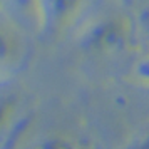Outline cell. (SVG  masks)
Masks as SVG:
<instances>
[{"instance_id": "cell-1", "label": "cell", "mask_w": 149, "mask_h": 149, "mask_svg": "<svg viewBox=\"0 0 149 149\" xmlns=\"http://www.w3.org/2000/svg\"><path fill=\"white\" fill-rule=\"evenodd\" d=\"M134 24L122 15H107L92 22L81 35V45L92 54L121 52L134 40Z\"/></svg>"}, {"instance_id": "cell-2", "label": "cell", "mask_w": 149, "mask_h": 149, "mask_svg": "<svg viewBox=\"0 0 149 149\" xmlns=\"http://www.w3.org/2000/svg\"><path fill=\"white\" fill-rule=\"evenodd\" d=\"M37 22L45 34H57L69 27L82 10L86 0H34Z\"/></svg>"}, {"instance_id": "cell-3", "label": "cell", "mask_w": 149, "mask_h": 149, "mask_svg": "<svg viewBox=\"0 0 149 149\" xmlns=\"http://www.w3.org/2000/svg\"><path fill=\"white\" fill-rule=\"evenodd\" d=\"M29 149H91L87 142L67 132H52L40 137Z\"/></svg>"}, {"instance_id": "cell-4", "label": "cell", "mask_w": 149, "mask_h": 149, "mask_svg": "<svg viewBox=\"0 0 149 149\" xmlns=\"http://www.w3.org/2000/svg\"><path fill=\"white\" fill-rule=\"evenodd\" d=\"M19 35L8 22L0 19V67L7 65L19 55Z\"/></svg>"}, {"instance_id": "cell-5", "label": "cell", "mask_w": 149, "mask_h": 149, "mask_svg": "<svg viewBox=\"0 0 149 149\" xmlns=\"http://www.w3.org/2000/svg\"><path fill=\"white\" fill-rule=\"evenodd\" d=\"M134 37L149 50V3L137 10L134 20Z\"/></svg>"}, {"instance_id": "cell-6", "label": "cell", "mask_w": 149, "mask_h": 149, "mask_svg": "<svg viewBox=\"0 0 149 149\" xmlns=\"http://www.w3.org/2000/svg\"><path fill=\"white\" fill-rule=\"evenodd\" d=\"M17 111V99L14 95H0V136L10 126Z\"/></svg>"}, {"instance_id": "cell-7", "label": "cell", "mask_w": 149, "mask_h": 149, "mask_svg": "<svg viewBox=\"0 0 149 149\" xmlns=\"http://www.w3.org/2000/svg\"><path fill=\"white\" fill-rule=\"evenodd\" d=\"M131 74H132V79H134L137 84L149 87V50L146 54H142L141 57L132 64Z\"/></svg>"}, {"instance_id": "cell-8", "label": "cell", "mask_w": 149, "mask_h": 149, "mask_svg": "<svg viewBox=\"0 0 149 149\" xmlns=\"http://www.w3.org/2000/svg\"><path fill=\"white\" fill-rule=\"evenodd\" d=\"M122 149H149V122L129 139Z\"/></svg>"}]
</instances>
